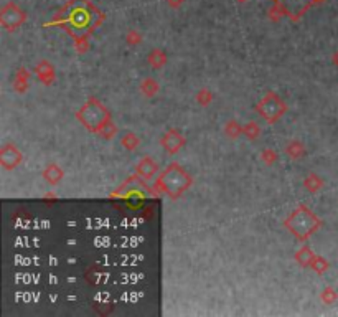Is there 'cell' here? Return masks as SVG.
<instances>
[{
    "mask_svg": "<svg viewBox=\"0 0 338 317\" xmlns=\"http://www.w3.org/2000/svg\"><path fill=\"white\" fill-rule=\"evenodd\" d=\"M274 2L284 14L297 18L302 15L312 4H315L317 0H274Z\"/></svg>",
    "mask_w": 338,
    "mask_h": 317,
    "instance_id": "2",
    "label": "cell"
},
{
    "mask_svg": "<svg viewBox=\"0 0 338 317\" xmlns=\"http://www.w3.org/2000/svg\"><path fill=\"white\" fill-rule=\"evenodd\" d=\"M65 14H66L65 18L74 28H86L96 20L94 9H91L86 4V0H73Z\"/></svg>",
    "mask_w": 338,
    "mask_h": 317,
    "instance_id": "1",
    "label": "cell"
}]
</instances>
